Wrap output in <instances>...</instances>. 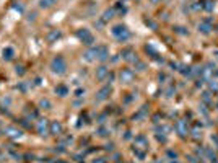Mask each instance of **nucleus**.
Segmentation results:
<instances>
[{"label":"nucleus","instance_id":"nucleus-12","mask_svg":"<svg viewBox=\"0 0 218 163\" xmlns=\"http://www.w3.org/2000/svg\"><path fill=\"white\" fill-rule=\"evenodd\" d=\"M210 30H213L212 28V23H210V20H205V21H202L200 25H199V31H202V33H210Z\"/></svg>","mask_w":218,"mask_h":163},{"label":"nucleus","instance_id":"nucleus-9","mask_svg":"<svg viewBox=\"0 0 218 163\" xmlns=\"http://www.w3.org/2000/svg\"><path fill=\"white\" fill-rule=\"evenodd\" d=\"M64 131V127H62V124H60L59 121H54L51 124V127H49V132L51 134H55V136H59V134H62Z\"/></svg>","mask_w":218,"mask_h":163},{"label":"nucleus","instance_id":"nucleus-20","mask_svg":"<svg viewBox=\"0 0 218 163\" xmlns=\"http://www.w3.org/2000/svg\"><path fill=\"white\" fill-rule=\"evenodd\" d=\"M168 157H171L173 160H176V158H178V153L173 152V150H168Z\"/></svg>","mask_w":218,"mask_h":163},{"label":"nucleus","instance_id":"nucleus-19","mask_svg":"<svg viewBox=\"0 0 218 163\" xmlns=\"http://www.w3.org/2000/svg\"><path fill=\"white\" fill-rule=\"evenodd\" d=\"M52 3H54V0H41V7H42V8H47V7H51Z\"/></svg>","mask_w":218,"mask_h":163},{"label":"nucleus","instance_id":"nucleus-10","mask_svg":"<svg viewBox=\"0 0 218 163\" xmlns=\"http://www.w3.org/2000/svg\"><path fill=\"white\" fill-rule=\"evenodd\" d=\"M107 75H109V69H107V67H104V65H101V67L96 70V78H98V80H104Z\"/></svg>","mask_w":218,"mask_h":163},{"label":"nucleus","instance_id":"nucleus-4","mask_svg":"<svg viewBox=\"0 0 218 163\" xmlns=\"http://www.w3.org/2000/svg\"><path fill=\"white\" fill-rule=\"evenodd\" d=\"M36 129H37V132H39L41 136H46V134L49 132V122H47V119H39Z\"/></svg>","mask_w":218,"mask_h":163},{"label":"nucleus","instance_id":"nucleus-30","mask_svg":"<svg viewBox=\"0 0 218 163\" xmlns=\"http://www.w3.org/2000/svg\"><path fill=\"white\" fill-rule=\"evenodd\" d=\"M156 163H160V161H156Z\"/></svg>","mask_w":218,"mask_h":163},{"label":"nucleus","instance_id":"nucleus-18","mask_svg":"<svg viewBox=\"0 0 218 163\" xmlns=\"http://www.w3.org/2000/svg\"><path fill=\"white\" fill-rule=\"evenodd\" d=\"M205 152H207V157H208V158H210V160H212V161H216V155H215V152H212V150H210V148H207V150H205Z\"/></svg>","mask_w":218,"mask_h":163},{"label":"nucleus","instance_id":"nucleus-22","mask_svg":"<svg viewBox=\"0 0 218 163\" xmlns=\"http://www.w3.org/2000/svg\"><path fill=\"white\" fill-rule=\"evenodd\" d=\"M210 88L215 90V92H218V83L216 82H210Z\"/></svg>","mask_w":218,"mask_h":163},{"label":"nucleus","instance_id":"nucleus-23","mask_svg":"<svg viewBox=\"0 0 218 163\" xmlns=\"http://www.w3.org/2000/svg\"><path fill=\"white\" fill-rule=\"evenodd\" d=\"M41 106H46V108H49V106H51V103L47 101V100H41Z\"/></svg>","mask_w":218,"mask_h":163},{"label":"nucleus","instance_id":"nucleus-26","mask_svg":"<svg viewBox=\"0 0 218 163\" xmlns=\"http://www.w3.org/2000/svg\"><path fill=\"white\" fill-rule=\"evenodd\" d=\"M93 163H106V160H104V158H98V160H94Z\"/></svg>","mask_w":218,"mask_h":163},{"label":"nucleus","instance_id":"nucleus-6","mask_svg":"<svg viewBox=\"0 0 218 163\" xmlns=\"http://www.w3.org/2000/svg\"><path fill=\"white\" fill-rule=\"evenodd\" d=\"M174 129L178 131V134H179L181 137H186V134H187V122L181 119V121H178V122H176Z\"/></svg>","mask_w":218,"mask_h":163},{"label":"nucleus","instance_id":"nucleus-17","mask_svg":"<svg viewBox=\"0 0 218 163\" xmlns=\"http://www.w3.org/2000/svg\"><path fill=\"white\" fill-rule=\"evenodd\" d=\"M112 15H114V10H107V12H104V15H103V21H107V20H111Z\"/></svg>","mask_w":218,"mask_h":163},{"label":"nucleus","instance_id":"nucleus-29","mask_svg":"<svg viewBox=\"0 0 218 163\" xmlns=\"http://www.w3.org/2000/svg\"><path fill=\"white\" fill-rule=\"evenodd\" d=\"M171 163H178V161H176V160H174V161H171Z\"/></svg>","mask_w":218,"mask_h":163},{"label":"nucleus","instance_id":"nucleus-11","mask_svg":"<svg viewBox=\"0 0 218 163\" xmlns=\"http://www.w3.org/2000/svg\"><path fill=\"white\" fill-rule=\"evenodd\" d=\"M83 57L86 60H93V59H98V47H91L90 51H86L83 54Z\"/></svg>","mask_w":218,"mask_h":163},{"label":"nucleus","instance_id":"nucleus-5","mask_svg":"<svg viewBox=\"0 0 218 163\" xmlns=\"http://www.w3.org/2000/svg\"><path fill=\"white\" fill-rule=\"evenodd\" d=\"M3 132H5L8 137H12V139H18V137H21V131H20V129H16V127H10V126H7V127H3Z\"/></svg>","mask_w":218,"mask_h":163},{"label":"nucleus","instance_id":"nucleus-14","mask_svg":"<svg viewBox=\"0 0 218 163\" xmlns=\"http://www.w3.org/2000/svg\"><path fill=\"white\" fill-rule=\"evenodd\" d=\"M57 38H60V31L59 30H52L49 34H47V41H54V39H57Z\"/></svg>","mask_w":218,"mask_h":163},{"label":"nucleus","instance_id":"nucleus-25","mask_svg":"<svg viewBox=\"0 0 218 163\" xmlns=\"http://www.w3.org/2000/svg\"><path fill=\"white\" fill-rule=\"evenodd\" d=\"M98 134H99L101 137H104V136H106V129H99V131H98Z\"/></svg>","mask_w":218,"mask_h":163},{"label":"nucleus","instance_id":"nucleus-15","mask_svg":"<svg viewBox=\"0 0 218 163\" xmlns=\"http://www.w3.org/2000/svg\"><path fill=\"white\" fill-rule=\"evenodd\" d=\"M13 54H15V51H13L12 47H7V49H3V59L10 60V59H13Z\"/></svg>","mask_w":218,"mask_h":163},{"label":"nucleus","instance_id":"nucleus-1","mask_svg":"<svg viewBox=\"0 0 218 163\" xmlns=\"http://www.w3.org/2000/svg\"><path fill=\"white\" fill-rule=\"evenodd\" d=\"M51 69L54 74H57V75H62L65 69H67V64H65V59L62 56H57V57H54L51 62Z\"/></svg>","mask_w":218,"mask_h":163},{"label":"nucleus","instance_id":"nucleus-28","mask_svg":"<svg viewBox=\"0 0 218 163\" xmlns=\"http://www.w3.org/2000/svg\"><path fill=\"white\" fill-rule=\"evenodd\" d=\"M160 2V0H151V3H158Z\"/></svg>","mask_w":218,"mask_h":163},{"label":"nucleus","instance_id":"nucleus-27","mask_svg":"<svg viewBox=\"0 0 218 163\" xmlns=\"http://www.w3.org/2000/svg\"><path fill=\"white\" fill-rule=\"evenodd\" d=\"M85 90H77V96H83Z\"/></svg>","mask_w":218,"mask_h":163},{"label":"nucleus","instance_id":"nucleus-13","mask_svg":"<svg viewBox=\"0 0 218 163\" xmlns=\"http://www.w3.org/2000/svg\"><path fill=\"white\" fill-rule=\"evenodd\" d=\"M109 57V52H107V47H104V46H101V47H98V59L99 60H106Z\"/></svg>","mask_w":218,"mask_h":163},{"label":"nucleus","instance_id":"nucleus-3","mask_svg":"<svg viewBox=\"0 0 218 163\" xmlns=\"http://www.w3.org/2000/svg\"><path fill=\"white\" fill-rule=\"evenodd\" d=\"M77 36L85 42V44H88V46H91L93 42H94L93 34H91V33H90L88 30H85V28H83V30H78V31H77Z\"/></svg>","mask_w":218,"mask_h":163},{"label":"nucleus","instance_id":"nucleus-24","mask_svg":"<svg viewBox=\"0 0 218 163\" xmlns=\"http://www.w3.org/2000/svg\"><path fill=\"white\" fill-rule=\"evenodd\" d=\"M192 134H194V137H195V139H199V136H200V134H199V129H197V127H194V129H192Z\"/></svg>","mask_w":218,"mask_h":163},{"label":"nucleus","instance_id":"nucleus-7","mask_svg":"<svg viewBox=\"0 0 218 163\" xmlns=\"http://www.w3.org/2000/svg\"><path fill=\"white\" fill-rule=\"evenodd\" d=\"M121 82H124V83H129V82H132V78H134V72H132L130 69H122L121 72Z\"/></svg>","mask_w":218,"mask_h":163},{"label":"nucleus","instance_id":"nucleus-16","mask_svg":"<svg viewBox=\"0 0 218 163\" xmlns=\"http://www.w3.org/2000/svg\"><path fill=\"white\" fill-rule=\"evenodd\" d=\"M55 93L60 95V96H65V95L69 93V90H67V87H64V85H59V87L55 88Z\"/></svg>","mask_w":218,"mask_h":163},{"label":"nucleus","instance_id":"nucleus-21","mask_svg":"<svg viewBox=\"0 0 218 163\" xmlns=\"http://www.w3.org/2000/svg\"><path fill=\"white\" fill-rule=\"evenodd\" d=\"M202 100H203V101H205V103H208V101H210V93H203V96H202Z\"/></svg>","mask_w":218,"mask_h":163},{"label":"nucleus","instance_id":"nucleus-8","mask_svg":"<svg viewBox=\"0 0 218 163\" xmlns=\"http://www.w3.org/2000/svg\"><path fill=\"white\" fill-rule=\"evenodd\" d=\"M109 93H111V87H109V85H106V87H103V88L98 92L96 100H98V101H103V100H106V98L109 96Z\"/></svg>","mask_w":218,"mask_h":163},{"label":"nucleus","instance_id":"nucleus-2","mask_svg":"<svg viewBox=\"0 0 218 163\" xmlns=\"http://www.w3.org/2000/svg\"><path fill=\"white\" fill-rule=\"evenodd\" d=\"M112 34H114L119 41H125L130 38V33L127 31V28L124 25H116L114 28H112Z\"/></svg>","mask_w":218,"mask_h":163}]
</instances>
